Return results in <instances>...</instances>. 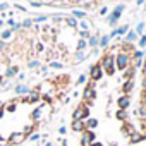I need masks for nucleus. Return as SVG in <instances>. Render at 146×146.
<instances>
[{
  "label": "nucleus",
  "mask_w": 146,
  "mask_h": 146,
  "mask_svg": "<svg viewBox=\"0 0 146 146\" xmlns=\"http://www.w3.org/2000/svg\"><path fill=\"white\" fill-rule=\"evenodd\" d=\"M100 65H102V69H103L105 74L113 76V74H115V55H113L112 52L105 53L103 58H102V62H100Z\"/></svg>",
  "instance_id": "1"
},
{
  "label": "nucleus",
  "mask_w": 146,
  "mask_h": 146,
  "mask_svg": "<svg viewBox=\"0 0 146 146\" xmlns=\"http://www.w3.org/2000/svg\"><path fill=\"white\" fill-rule=\"evenodd\" d=\"M16 74H17V67H11V69L5 70V78H12V76H16Z\"/></svg>",
  "instance_id": "14"
},
{
  "label": "nucleus",
  "mask_w": 146,
  "mask_h": 146,
  "mask_svg": "<svg viewBox=\"0 0 146 146\" xmlns=\"http://www.w3.org/2000/svg\"><path fill=\"white\" fill-rule=\"evenodd\" d=\"M81 36H83V40H86V38L90 36V33H88V31H81Z\"/></svg>",
  "instance_id": "30"
},
{
  "label": "nucleus",
  "mask_w": 146,
  "mask_h": 146,
  "mask_svg": "<svg viewBox=\"0 0 146 146\" xmlns=\"http://www.w3.org/2000/svg\"><path fill=\"white\" fill-rule=\"evenodd\" d=\"M143 90H144V91H146V78H144V79H143Z\"/></svg>",
  "instance_id": "34"
},
{
  "label": "nucleus",
  "mask_w": 146,
  "mask_h": 146,
  "mask_svg": "<svg viewBox=\"0 0 146 146\" xmlns=\"http://www.w3.org/2000/svg\"><path fill=\"white\" fill-rule=\"evenodd\" d=\"M134 74H136V69H134V67H127V69L124 70V79L129 81V79H132Z\"/></svg>",
  "instance_id": "10"
},
{
  "label": "nucleus",
  "mask_w": 146,
  "mask_h": 146,
  "mask_svg": "<svg viewBox=\"0 0 146 146\" xmlns=\"http://www.w3.org/2000/svg\"><path fill=\"white\" fill-rule=\"evenodd\" d=\"M83 98H84L86 102H93V100L96 98V91H95V88L86 86V90H84V93H83Z\"/></svg>",
  "instance_id": "7"
},
{
  "label": "nucleus",
  "mask_w": 146,
  "mask_h": 146,
  "mask_svg": "<svg viewBox=\"0 0 146 146\" xmlns=\"http://www.w3.org/2000/svg\"><path fill=\"white\" fill-rule=\"evenodd\" d=\"M90 76H91V81H98V79H102V76H103V69H102V65L100 64H95V65H91V69H90Z\"/></svg>",
  "instance_id": "4"
},
{
  "label": "nucleus",
  "mask_w": 146,
  "mask_h": 146,
  "mask_svg": "<svg viewBox=\"0 0 146 146\" xmlns=\"http://www.w3.org/2000/svg\"><path fill=\"white\" fill-rule=\"evenodd\" d=\"M46 2H50V0H46Z\"/></svg>",
  "instance_id": "37"
},
{
  "label": "nucleus",
  "mask_w": 146,
  "mask_h": 146,
  "mask_svg": "<svg viewBox=\"0 0 146 146\" xmlns=\"http://www.w3.org/2000/svg\"><path fill=\"white\" fill-rule=\"evenodd\" d=\"M16 93H17V95H26V93H29V90H28L26 86H21V84H19V86H16Z\"/></svg>",
  "instance_id": "15"
},
{
  "label": "nucleus",
  "mask_w": 146,
  "mask_h": 146,
  "mask_svg": "<svg viewBox=\"0 0 146 146\" xmlns=\"http://www.w3.org/2000/svg\"><path fill=\"white\" fill-rule=\"evenodd\" d=\"M144 2H146V0H144Z\"/></svg>",
  "instance_id": "38"
},
{
  "label": "nucleus",
  "mask_w": 146,
  "mask_h": 146,
  "mask_svg": "<svg viewBox=\"0 0 146 146\" xmlns=\"http://www.w3.org/2000/svg\"><path fill=\"white\" fill-rule=\"evenodd\" d=\"M31 5H33V7H40L41 4H40V2H35V0H33V2H31Z\"/></svg>",
  "instance_id": "32"
},
{
  "label": "nucleus",
  "mask_w": 146,
  "mask_h": 146,
  "mask_svg": "<svg viewBox=\"0 0 146 146\" xmlns=\"http://www.w3.org/2000/svg\"><path fill=\"white\" fill-rule=\"evenodd\" d=\"M136 38H137V35H136L134 31H129V33H127V38H125V41H127V43H131V41H134Z\"/></svg>",
  "instance_id": "18"
},
{
  "label": "nucleus",
  "mask_w": 146,
  "mask_h": 146,
  "mask_svg": "<svg viewBox=\"0 0 146 146\" xmlns=\"http://www.w3.org/2000/svg\"><path fill=\"white\" fill-rule=\"evenodd\" d=\"M143 57H144V53H143L141 50H136V52L132 53V58H134V60H141Z\"/></svg>",
  "instance_id": "22"
},
{
  "label": "nucleus",
  "mask_w": 146,
  "mask_h": 146,
  "mask_svg": "<svg viewBox=\"0 0 146 146\" xmlns=\"http://www.w3.org/2000/svg\"><path fill=\"white\" fill-rule=\"evenodd\" d=\"M127 67H131V55H127L124 52H119L115 55V69H119V70L124 72Z\"/></svg>",
  "instance_id": "2"
},
{
  "label": "nucleus",
  "mask_w": 146,
  "mask_h": 146,
  "mask_svg": "<svg viewBox=\"0 0 146 146\" xmlns=\"http://www.w3.org/2000/svg\"><path fill=\"white\" fill-rule=\"evenodd\" d=\"M139 46L144 48L146 46V35H141V40H139Z\"/></svg>",
  "instance_id": "25"
},
{
  "label": "nucleus",
  "mask_w": 146,
  "mask_h": 146,
  "mask_svg": "<svg viewBox=\"0 0 146 146\" xmlns=\"http://www.w3.org/2000/svg\"><path fill=\"white\" fill-rule=\"evenodd\" d=\"M84 58H86L84 52H78V53H76V57H74V62L78 64V62H81V60H84Z\"/></svg>",
  "instance_id": "20"
},
{
  "label": "nucleus",
  "mask_w": 146,
  "mask_h": 146,
  "mask_svg": "<svg viewBox=\"0 0 146 146\" xmlns=\"http://www.w3.org/2000/svg\"><path fill=\"white\" fill-rule=\"evenodd\" d=\"M143 31H144V23H139L134 33H136V35H143Z\"/></svg>",
  "instance_id": "23"
},
{
  "label": "nucleus",
  "mask_w": 146,
  "mask_h": 146,
  "mask_svg": "<svg viewBox=\"0 0 146 146\" xmlns=\"http://www.w3.org/2000/svg\"><path fill=\"white\" fill-rule=\"evenodd\" d=\"M115 119H117L120 124L129 122V113H127V110H117V112H115ZM129 124H131V122H129Z\"/></svg>",
  "instance_id": "8"
},
{
  "label": "nucleus",
  "mask_w": 146,
  "mask_h": 146,
  "mask_svg": "<svg viewBox=\"0 0 146 146\" xmlns=\"http://www.w3.org/2000/svg\"><path fill=\"white\" fill-rule=\"evenodd\" d=\"M98 41H100V38H98V36H91V38H90V41H88V45H90V46H96V45H98Z\"/></svg>",
  "instance_id": "21"
},
{
  "label": "nucleus",
  "mask_w": 146,
  "mask_h": 146,
  "mask_svg": "<svg viewBox=\"0 0 146 146\" xmlns=\"http://www.w3.org/2000/svg\"><path fill=\"white\" fill-rule=\"evenodd\" d=\"M38 65H40V62H38V60H33V62H29V67H31V69H35V67H38Z\"/></svg>",
  "instance_id": "27"
},
{
  "label": "nucleus",
  "mask_w": 146,
  "mask_h": 146,
  "mask_svg": "<svg viewBox=\"0 0 146 146\" xmlns=\"http://www.w3.org/2000/svg\"><path fill=\"white\" fill-rule=\"evenodd\" d=\"M124 7H125L124 4H119V5H117V7L113 9V12H112V16L108 17V24H110V26H115V24H117V21H119V17L122 16V11H124Z\"/></svg>",
  "instance_id": "3"
},
{
  "label": "nucleus",
  "mask_w": 146,
  "mask_h": 146,
  "mask_svg": "<svg viewBox=\"0 0 146 146\" xmlns=\"http://www.w3.org/2000/svg\"><path fill=\"white\" fill-rule=\"evenodd\" d=\"M0 26H2V21H0Z\"/></svg>",
  "instance_id": "36"
},
{
  "label": "nucleus",
  "mask_w": 146,
  "mask_h": 146,
  "mask_svg": "<svg viewBox=\"0 0 146 146\" xmlns=\"http://www.w3.org/2000/svg\"><path fill=\"white\" fill-rule=\"evenodd\" d=\"M38 100H40V95H38L36 91H35V93H31L28 98H24V102H26V103H36Z\"/></svg>",
  "instance_id": "11"
},
{
  "label": "nucleus",
  "mask_w": 146,
  "mask_h": 146,
  "mask_svg": "<svg viewBox=\"0 0 146 146\" xmlns=\"http://www.w3.org/2000/svg\"><path fill=\"white\" fill-rule=\"evenodd\" d=\"M7 9V4H0V11H5Z\"/></svg>",
  "instance_id": "33"
},
{
  "label": "nucleus",
  "mask_w": 146,
  "mask_h": 146,
  "mask_svg": "<svg viewBox=\"0 0 146 146\" xmlns=\"http://www.w3.org/2000/svg\"><path fill=\"white\" fill-rule=\"evenodd\" d=\"M65 23H67V26H70V28H78V21H76L74 17H67Z\"/></svg>",
  "instance_id": "17"
},
{
  "label": "nucleus",
  "mask_w": 146,
  "mask_h": 146,
  "mask_svg": "<svg viewBox=\"0 0 146 146\" xmlns=\"http://www.w3.org/2000/svg\"><path fill=\"white\" fill-rule=\"evenodd\" d=\"M132 88H134V81L132 79H129V81H125L124 84H122V91L127 95V93H131L132 91Z\"/></svg>",
  "instance_id": "9"
},
{
  "label": "nucleus",
  "mask_w": 146,
  "mask_h": 146,
  "mask_svg": "<svg viewBox=\"0 0 146 146\" xmlns=\"http://www.w3.org/2000/svg\"><path fill=\"white\" fill-rule=\"evenodd\" d=\"M134 115L139 119V122H146V105L141 103V105L137 107V110L134 112Z\"/></svg>",
  "instance_id": "6"
},
{
  "label": "nucleus",
  "mask_w": 146,
  "mask_h": 146,
  "mask_svg": "<svg viewBox=\"0 0 146 146\" xmlns=\"http://www.w3.org/2000/svg\"><path fill=\"white\" fill-rule=\"evenodd\" d=\"M72 14H74V19H84L86 17V12L84 11H74Z\"/></svg>",
  "instance_id": "16"
},
{
  "label": "nucleus",
  "mask_w": 146,
  "mask_h": 146,
  "mask_svg": "<svg viewBox=\"0 0 146 146\" xmlns=\"http://www.w3.org/2000/svg\"><path fill=\"white\" fill-rule=\"evenodd\" d=\"M83 83H86V76H79V79H78V84H83Z\"/></svg>",
  "instance_id": "28"
},
{
  "label": "nucleus",
  "mask_w": 146,
  "mask_h": 146,
  "mask_svg": "<svg viewBox=\"0 0 146 146\" xmlns=\"http://www.w3.org/2000/svg\"><path fill=\"white\" fill-rule=\"evenodd\" d=\"M115 33H117V36H122V35H125V33H129V26H127V24H124V26H120V28H117V29H115Z\"/></svg>",
  "instance_id": "12"
},
{
  "label": "nucleus",
  "mask_w": 146,
  "mask_h": 146,
  "mask_svg": "<svg viewBox=\"0 0 146 146\" xmlns=\"http://www.w3.org/2000/svg\"><path fill=\"white\" fill-rule=\"evenodd\" d=\"M86 46H88V41H86V40H81V41L78 43V52H84Z\"/></svg>",
  "instance_id": "19"
},
{
  "label": "nucleus",
  "mask_w": 146,
  "mask_h": 146,
  "mask_svg": "<svg viewBox=\"0 0 146 146\" xmlns=\"http://www.w3.org/2000/svg\"><path fill=\"white\" fill-rule=\"evenodd\" d=\"M117 105H119V110H127L129 105H131V98L127 95H122L119 100H117Z\"/></svg>",
  "instance_id": "5"
},
{
  "label": "nucleus",
  "mask_w": 146,
  "mask_h": 146,
  "mask_svg": "<svg viewBox=\"0 0 146 146\" xmlns=\"http://www.w3.org/2000/svg\"><path fill=\"white\" fill-rule=\"evenodd\" d=\"M79 28H81V31H88V29H90V24H88L86 21H81V23H79Z\"/></svg>",
  "instance_id": "24"
},
{
  "label": "nucleus",
  "mask_w": 146,
  "mask_h": 146,
  "mask_svg": "<svg viewBox=\"0 0 146 146\" xmlns=\"http://www.w3.org/2000/svg\"><path fill=\"white\" fill-rule=\"evenodd\" d=\"M11 35H12V31H9V29H7V31H4V33H2V40H7V38H11Z\"/></svg>",
  "instance_id": "26"
},
{
  "label": "nucleus",
  "mask_w": 146,
  "mask_h": 146,
  "mask_svg": "<svg viewBox=\"0 0 146 146\" xmlns=\"http://www.w3.org/2000/svg\"><path fill=\"white\" fill-rule=\"evenodd\" d=\"M31 24H33V23H31V21H29V19H28V21H24V23H23V24H21V26H24V28H29V26H31Z\"/></svg>",
  "instance_id": "29"
},
{
  "label": "nucleus",
  "mask_w": 146,
  "mask_h": 146,
  "mask_svg": "<svg viewBox=\"0 0 146 146\" xmlns=\"http://www.w3.org/2000/svg\"><path fill=\"white\" fill-rule=\"evenodd\" d=\"M108 43H110V38H108V36H102V38H100V41H98V45H100L102 48L108 46Z\"/></svg>",
  "instance_id": "13"
},
{
  "label": "nucleus",
  "mask_w": 146,
  "mask_h": 146,
  "mask_svg": "<svg viewBox=\"0 0 146 146\" xmlns=\"http://www.w3.org/2000/svg\"><path fill=\"white\" fill-rule=\"evenodd\" d=\"M136 4H137V5H141V4H144V0H136Z\"/></svg>",
  "instance_id": "35"
},
{
  "label": "nucleus",
  "mask_w": 146,
  "mask_h": 146,
  "mask_svg": "<svg viewBox=\"0 0 146 146\" xmlns=\"http://www.w3.org/2000/svg\"><path fill=\"white\" fill-rule=\"evenodd\" d=\"M52 67H55V69H60V67H62V64H58V62H52Z\"/></svg>",
  "instance_id": "31"
}]
</instances>
